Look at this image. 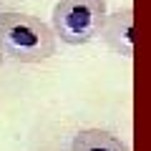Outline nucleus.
<instances>
[{
	"label": "nucleus",
	"instance_id": "1",
	"mask_svg": "<svg viewBox=\"0 0 151 151\" xmlns=\"http://www.w3.org/2000/svg\"><path fill=\"white\" fill-rule=\"evenodd\" d=\"M58 38L53 28L28 13H0V55L15 63H43L55 55Z\"/></svg>",
	"mask_w": 151,
	"mask_h": 151
},
{
	"label": "nucleus",
	"instance_id": "2",
	"mask_svg": "<svg viewBox=\"0 0 151 151\" xmlns=\"http://www.w3.org/2000/svg\"><path fill=\"white\" fill-rule=\"evenodd\" d=\"M106 15V0H58L53 5L50 28L60 43L86 45L101 35Z\"/></svg>",
	"mask_w": 151,
	"mask_h": 151
},
{
	"label": "nucleus",
	"instance_id": "3",
	"mask_svg": "<svg viewBox=\"0 0 151 151\" xmlns=\"http://www.w3.org/2000/svg\"><path fill=\"white\" fill-rule=\"evenodd\" d=\"M98 38L111 53L131 58V53H134V13H131V8L108 13Z\"/></svg>",
	"mask_w": 151,
	"mask_h": 151
},
{
	"label": "nucleus",
	"instance_id": "4",
	"mask_svg": "<svg viewBox=\"0 0 151 151\" xmlns=\"http://www.w3.org/2000/svg\"><path fill=\"white\" fill-rule=\"evenodd\" d=\"M68 151H129V146L106 129H81Z\"/></svg>",
	"mask_w": 151,
	"mask_h": 151
},
{
	"label": "nucleus",
	"instance_id": "5",
	"mask_svg": "<svg viewBox=\"0 0 151 151\" xmlns=\"http://www.w3.org/2000/svg\"><path fill=\"white\" fill-rule=\"evenodd\" d=\"M0 63H3V55H0Z\"/></svg>",
	"mask_w": 151,
	"mask_h": 151
},
{
	"label": "nucleus",
	"instance_id": "6",
	"mask_svg": "<svg viewBox=\"0 0 151 151\" xmlns=\"http://www.w3.org/2000/svg\"><path fill=\"white\" fill-rule=\"evenodd\" d=\"M0 5H3V0H0Z\"/></svg>",
	"mask_w": 151,
	"mask_h": 151
}]
</instances>
